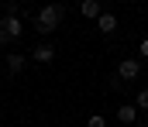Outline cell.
Masks as SVG:
<instances>
[{"label": "cell", "instance_id": "cell-3", "mask_svg": "<svg viewBox=\"0 0 148 127\" xmlns=\"http://www.w3.org/2000/svg\"><path fill=\"white\" fill-rule=\"evenodd\" d=\"M117 76H121L124 83H134V79L141 76V62H138V58H124V62L117 65Z\"/></svg>", "mask_w": 148, "mask_h": 127}, {"label": "cell", "instance_id": "cell-4", "mask_svg": "<svg viewBox=\"0 0 148 127\" xmlns=\"http://www.w3.org/2000/svg\"><path fill=\"white\" fill-rule=\"evenodd\" d=\"M52 58H55V48H52V45H48V41L35 45V62H41V65H48Z\"/></svg>", "mask_w": 148, "mask_h": 127}, {"label": "cell", "instance_id": "cell-12", "mask_svg": "<svg viewBox=\"0 0 148 127\" xmlns=\"http://www.w3.org/2000/svg\"><path fill=\"white\" fill-rule=\"evenodd\" d=\"M145 124H148V117H145Z\"/></svg>", "mask_w": 148, "mask_h": 127}, {"label": "cell", "instance_id": "cell-1", "mask_svg": "<svg viewBox=\"0 0 148 127\" xmlns=\"http://www.w3.org/2000/svg\"><path fill=\"white\" fill-rule=\"evenodd\" d=\"M62 17H66V7L62 3H48V7H41L35 17V31L38 35H52L59 24H62Z\"/></svg>", "mask_w": 148, "mask_h": 127}, {"label": "cell", "instance_id": "cell-11", "mask_svg": "<svg viewBox=\"0 0 148 127\" xmlns=\"http://www.w3.org/2000/svg\"><path fill=\"white\" fill-rule=\"evenodd\" d=\"M138 52H141V58H148V38H145L141 45H138Z\"/></svg>", "mask_w": 148, "mask_h": 127}, {"label": "cell", "instance_id": "cell-9", "mask_svg": "<svg viewBox=\"0 0 148 127\" xmlns=\"http://www.w3.org/2000/svg\"><path fill=\"white\" fill-rule=\"evenodd\" d=\"M134 107H138V110H145V113H148V89H141V93L134 96Z\"/></svg>", "mask_w": 148, "mask_h": 127}, {"label": "cell", "instance_id": "cell-10", "mask_svg": "<svg viewBox=\"0 0 148 127\" xmlns=\"http://www.w3.org/2000/svg\"><path fill=\"white\" fill-rule=\"evenodd\" d=\"M86 127H107V120H103V117H100V113H93V117H90V120H86Z\"/></svg>", "mask_w": 148, "mask_h": 127}, {"label": "cell", "instance_id": "cell-2", "mask_svg": "<svg viewBox=\"0 0 148 127\" xmlns=\"http://www.w3.org/2000/svg\"><path fill=\"white\" fill-rule=\"evenodd\" d=\"M7 10H10V14H3V17H0V45H10V41H17V38H21V31H24V24H21V17L14 14L17 7L10 3Z\"/></svg>", "mask_w": 148, "mask_h": 127}, {"label": "cell", "instance_id": "cell-8", "mask_svg": "<svg viewBox=\"0 0 148 127\" xmlns=\"http://www.w3.org/2000/svg\"><path fill=\"white\" fill-rule=\"evenodd\" d=\"M3 65L10 69V76H17V72L24 69V55H17V52H14V55H7V62H3Z\"/></svg>", "mask_w": 148, "mask_h": 127}, {"label": "cell", "instance_id": "cell-7", "mask_svg": "<svg viewBox=\"0 0 148 127\" xmlns=\"http://www.w3.org/2000/svg\"><path fill=\"white\" fill-rule=\"evenodd\" d=\"M79 14L93 21V17H100V3H97V0H83V3H79Z\"/></svg>", "mask_w": 148, "mask_h": 127}, {"label": "cell", "instance_id": "cell-5", "mask_svg": "<svg viewBox=\"0 0 148 127\" xmlns=\"http://www.w3.org/2000/svg\"><path fill=\"white\" fill-rule=\"evenodd\" d=\"M117 120H121V124H131V120H138V107H131V103H121V107H117Z\"/></svg>", "mask_w": 148, "mask_h": 127}, {"label": "cell", "instance_id": "cell-6", "mask_svg": "<svg viewBox=\"0 0 148 127\" xmlns=\"http://www.w3.org/2000/svg\"><path fill=\"white\" fill-rule=\"evenodd\" d=\"M97 28H100L103 35H110L114 28H117V17H114V14H103V10H100V17H97Z\"/></svg>", "mask_w": 148, "mask_h": 127}]
</instances>
